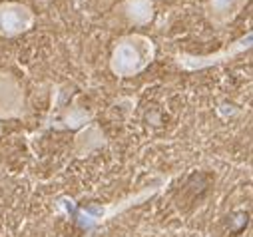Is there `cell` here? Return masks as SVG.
<instances>
[{
	"instance_id": "6da1fadb",
	"label": "cell",
	"mask_w": 253,
	"mask_h": 237,
	"mask_svg": "<svg viewBox=\"0 0 253 237\" xmlns=\"http://www.w3.org/2000/svg\"><path fill=\"white\" fill-rule=\"evenodd\" d=\"M156 58V44L150 36L134 32L114 42L110 54V70L118 78H132L144 72Z\"/></svg>"
},
{
	"instance_id": "7a4b0ae2",
	"label": "cell",
	"mask_w": 253,
	"mask_h": 237,
	"mask_svg": "<svg viewBox=\"0 0 253 237\" xmlns=\"http://www.w3.org/2000/svg\"><path fill=\"white\" fill-rule=\"evenodd\" d=\"M251 42H253V32H247L243 34L241 38L233 40L231 44H227L223 50L215 52V54H187V52H177L173 54V60L177 66H181L183 70H204V68H210V66H217V64H223V62H229L233 58H237L239 54H243L245 50L251 48Z\"/></svg>"
},
{
	"instance_id": "3957f363",
	"label": "cell",
	"mask_w": 253,
	"mask_h": 237,
	"mask_svg": "<svg viewBox=\"0 0 253 237\" xmlns=\"http://www.w3.org/2000/svg\"><path fill=\"white\" fill-rule=\"evenodd\" d=\"M36 22V14L22 2H0V36L16 38L26 34Z\"/></svg>"
},
{
	"instance_id": "277c9868",
	"label": "cell",
	"mask_w": 253,
	"mask_h": 237,
	"mask_svg": "<svg viewBox=\"0 0 253 237\" xmlns=\"http://www.w3.org/2000/svg\"><path fill=\"white\" fill-rule=\"evenodd\" d=\"M249 0H206L204 14L213 26H227L231 24Z\"/></svg>"
},
{
	"instance_id": "5b68a950",
	"label": "cell",
	"mask_w": 253,
	"mask_h": 237,
	"mask_svg": "<svg viewBox=\"0 0 253 237\" xmlns=\"http://www.w3.org/2000/svg\"><path fill=\"white\" fill-rule=\"evenodd\" d=\"M124 18L132 26H146L154 20V2L152 0H124L120 6Z\"/></svg>"
}]
</instances>
